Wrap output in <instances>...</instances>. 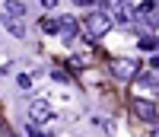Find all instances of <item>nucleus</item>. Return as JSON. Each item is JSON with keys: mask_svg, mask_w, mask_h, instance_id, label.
Returning a JSON list of instances; mask_svg holds the SVG:
<instances>
[{"mask_svg": "<svg viewBox=\"0 0 159 137\" xmlns=\"http://www.w3.org/2000/svg\"><path fill=\"white\" fill-rule=\"evenodd\" d=\"M111 29V16H108V13H89V16H86V22H83V32L89 35V38H102L105 32H108Z\"/></svg>", "mask_w": 159, "mask_h": 137, "instance_id": "f257e3e1", "label": "nucleus"}, {"mask_svg": "<svg viewBox=\"0 0 159 137\" xmlns=\"http://www.w3.org/2000/svg\"><path fill=\"white\" fill-rule=\"evenodd\" d=\"M54 118V108H51L48 99H32L29 102V121L32 125H45V121Z\"/></svg>", "mask_w": 159, "mask_h": 137, "instance_id": "f03ea898", "label": "nucleus"}, {"mask_svg": "<svg viewBox=\"0 0 159 137\" xmlns=\"http://www.w3.org/2000/svg\"><path fill=\"white\" fill-rule=\"evenodd\" d=\"M130 112H134L140 121H150V125L159 118V108H156L153 99H134V102H130Z\"/></svg>", "mask_w": 159, "mask_h": 137, "instance_id": "7ed1b4c3", "label": "nucleus"}, {"mask_svg": "<svg viewBox=\"0 0 159 137\" xmlns=\"http://www.w3.org/2000/svg\"><path fill=\"white\" fill-rule=\"evenodd\" d=\"M111 73L121 77V80H130V77H137V64L130 58H115L111 61Z\"/></svg>", "mask_w": 159, "mask_h": 137, "instance_id": "20e7f679", "label": "nucleus"}, {"mask_svg": "<svg viewBox=\"0 0 159 137\" xmlns=\"http://www.w3.org/2000/svg\"><path fill=\"white\" fill-rule=\"evenodd\" d=\"M134 16H140L143 22L156 26V22H159V3H156V0H143V3L137 7V13H134Z\"/></svg>", "mask_w": 159, "mask_h": 137, "instance_id": "39448f33", "label": "nucleus"}, {"mask_svg": "<svg viewBox=\"0 0 159 137\" xmlns=\"http://www.w3.org/2000/svg\"><path fill=\"white\" fill-rule=\"evenodd\" d=\"M3 26H7V32H10V35H16V38H25V26H22V19L3 16Z\"/></svg>", "mask_w": 159, "mask_h": 137, "instance_id": "423d86ee", "label": "nucleus"}, {"mask_svg": "<svg viewBox=\"0 0 159 137\" xmlns=\"http://www.w3.org/2000/svg\"><path fill=\"white\" fill-rule=\"evenodd\" d=\"M3 10H7V16L19 19L22 13H25V3H22V0H3Z\"/></svg>", "mask_w": 159, "mask_h": 137, "instance_id": "0eeeda50", "label": "nucleus"}, {"mask_svg": "<svg viewBox=\"0 0 159 137\" xmlns=\"http://www.w3.org/2000/svg\"><path fill=\"white\" fill-rule=\"evenodd\" d=\"M76 29H80V26H76V19L73 16H61V35H76Z\"/></svg>", "mask_w": 159, "mask_h": 137, "instance_id": "6e6552de", "label": "nucleus"}, {"mask_svg": "<svg viewBox=\"0 0 159 137\" xmlns=\"http://www.w3.org/2000/svg\"><path fill=\"white\" fill-rule=\"evenodd\" d=\"M42 32H48V35L54 32V35H57V32H61V19H54V16H45V19H42Z\"/></svg>", "mask_w": 159, "mask_h": 137, "instance_id": "1a4fd4ad", "label": "nucleus"}, {"mask_svg": "<svg viewBox=\"0 0 159 137\" xmlns=\"http://www.w3.org/2000/svg\"><path fill=\"white\" fill-rule=\"evenodd\" d=\"M140 48H143V51H156V48H159V38H150V35L140 38Z\"/></svg>", "mask_w": 159, "mask_h": 137, "instance_id": "9d476101", "label": "nucleus"}, {"mask_svg": "<svg viewBox=\"0 0 159 137\" xmlns=\"http://www.w3.org/2000/svg\"><path fill=\"white\" fill-rule=\"evenodd\" d=\"M130 16H134V13H127V10H118V22H121V26H130Z\"/></svg>", "mask_w": 159, "mask_h": 137, "instance_id": "9b49d317", "label": "nucleus"}, {"mask_svg": "<svg viewBox=\"0 0 159 137\" xmlns=\"http://www.w3.org/2000/svg\"><path fill=\"white\" fill-rule=\"evenodd\" d=\"M51 80H61V83H67V80H70V77H67V73H64V70H51Z\"/></svg>", "mask_w": 159, "mask_h": 137, "instance_id": "f8f14e48", "label": "nucleus"}, {"mask_svg": "<svg viewBox=\"0 0 159 137\" xmlns=\"http://www.w3.org/2000/svg\"><path fill=\"white\" fill-rule=\"evenodd\" d=\"M19 86H22V89H29V86H32V77H25V73H19Z\"/></svg>", "mask_w": 159, "mask_h": 137, "instance_id": "ddd939ff", "label": "nucleus"}, {"mask_svg": "<svg viewBox=\"0 0 159 137\" xmlns=\"http://www.w3.org/2000/svg\"><path fill=\"white\" fill-rule=\"evenodd\" d=\"M73 3H76V7H92L96 0H73Z\"/></svg>", "mask_w": 159, "mask_h": 137, "instance_id": "4468645a", "label": "nucleus"}, {"mask_svg": "<svg viewBox=\"0 0 159 137\" xmlns=\"http://www.w3.org/2000/svg\"><path fill=\"white\" fill-rule=\"evenodd\" d=\"M42 7H48V10H51V7H57V0H42Z\"/></svg>", "mask_w": 159, "mask_h": 137, "instance_id": "2eb2a0df", "label": "nucleus"}, {"mask_svg": "<svg viewBox=\"0 0 159 137\" xmlns=\"http://www.w3.org/2000/svg\"><path fill=\"white\" fill-rule=\"evenodd\" d=\"M150 67H153V70H159V54H156V58L150 61Z\"/></svg>", "mask_w": 159, "mask_h": 137, "instance_id": "dca6fc26", "label": "nucleus"}, {"mask_svg": "<svg viewBox=\"0 0 159 137\" xmlns=\"http://www.w3.org/2000/svg\"><path fill=\"white\" fill-rule=\"evenodd\" d=\"M150 137H159V131H153V134H150Z\"/></svg>", "mask_w": 159, "mask_h": 137, "instance_id": "f3484780", "label": "nucleus"}, {"mask_svg": "<svg viewBox=\"0 0 159 137\" xmlns=\"http://www.w3.org/2000/svg\"><path fill=\"white\" fill-rule=\"evenodd\" d=\"M118 3H124V0H118Z\"/></svg>", "mask_w": 159, "mask_h": 137, "instance_id": "a211bd4d", "label": "nucleus"}]
</instances>
